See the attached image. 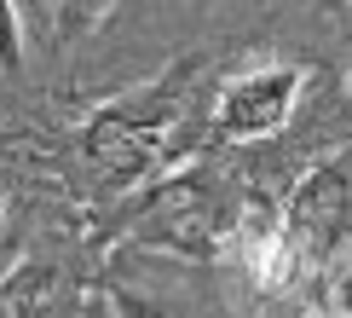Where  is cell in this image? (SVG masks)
<instances>
[{"instance_id":"5","label":"cell","mask_w":352,"mask_h":318,"mask_svg":"<svg viewBox=\"0 0 352 318\" xmlns=\"http://www.w3.org/2000/svg\"><path fill=\"white\" fill-rule=\"evenodd\" d=\"M23 70V23H18V0H0V76Z\"/></svg>"},{"instance_id":"3","label":"cell","mask_w":352,"mask_h":318,"mask_svg":"<svg viewBox=\"0 0 352 318\" xmlns=\"http://www.w3.org/2000/svg\"><path fill=\"white\" fill-rule=\"evenodd\" d=\"M47 284H52V272L47 266H18L12 278H0V318H29L41 307V295H47Z\"/></svg>"},{"instance_id":"1","label":"cell","mask_w":352,"mask_h":318,"mask_svg":"<svg viewBox=\"0 0 352 318\" xmlns=\"http://www.w3.org/2000/svg\"><path fill=\"white\" fill-rule=\"evenodd\" d=\"M277 243H283V266L318 272L341 260V249L352 243V151H335L300 173L277 220Z\"/></svg>"},{"instance_id":"2","label":"cell","mask_w":352,"mask_h":318,"mask_svg":"<svg viewBox=\"0 0 352 318\" xmlns=\"http://www.w3.org/2000/svg\"><path fill=\"white\" fill-rule=\"evenodd\" d=\"M300 87H306V76L295 64H260V70H248V76L226 81V93L214 98L219 139L248 145V139L283 134L289 116H295V105H300Z\"/></svg>"},{"instance_id":"6","label":"cell","mask_w":352,"mask_h":318,"mask_svg":"<svg viewBox=\"0 0 352 318\" xmlns=\"http://www.w3.org/2000/svg\"><path fill=\"white\" fill-rule=\"evenodd\" d=\"M346 318H352V312H346Z\"/></svg>"},{"instance_id":"4","label":"cell","mask_w":352,"mask_h":318,"mask_svg":"<svg viewBox=\"0 0 352 318\" xmlns=\"http://www.w3.org/2000/svg\"><path fill=\"white\" fill-rule=\"evenodd\" d=\"M110 12H116V0H58V29H64L69 41H81V35H93Z\"/></svg>"}]
</instances>
